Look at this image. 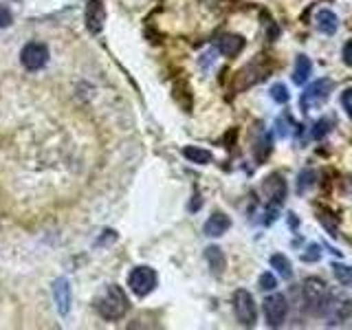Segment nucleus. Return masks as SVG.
<instances>
[{
    "label": "nucleus",
    "mask_w": 352,
    "mask_h": 330,
    "mask_svg": "<svg viewBox=\"0 0 352 330\" xmlns=\"http://www.w3.org/2000/svg\"><path fill=\"white\" fill-rule=\"evenodd\" d=\"M95 308L104 319H108V322H117V319H121L128 313L130 302L121 286L110 284V286H106V291L97 297Z\"/></svg>",
    "instance_id": "nucleus-1"
},
{
    "label": "nucleus",
    "mask_w": 352,
    "mask_h": 330,
    "mask_svg": "<svg viewBox=\"0 0 352 330\" xmlns=\"http://www.w3.org/2000/svg\"><path fill=\"white\" fill-rule=\"evenodd\" d=\"M333 88H335V82H333V80H328V77H322V80L313 82V84L308 86L306 91L302 93V97H300V106H302L304 113H311V108H313V106L324 104L326 99L330 97V93H333Z\"/></svg>",
    "instance_id": "nucleus-2"
},
{
    "label": "nucleus",
    "mask_w": 352,
    "mask_h": 330,
    "mask_svg": "<svg viewBox=\"0 0 352 330\" xmlns=\"http://www.w3.org/2000/svg\"><path fill=\"white\" fill-rule=\"evenodd\" d=\"M234 313L238 317V322L242 326H256L258 322V308H256V302H253V295L245 289H240L234 293Z\"/></svg>",
    "instance_id": "nucleus-3"
},
{
    "label": "nucleus",
    "mask_w": 352,
    "mask_h": 330,
    "mask_svg": "<svg viewBox=\"0 0 352 330\" xmlns=\"http://www.w3.org/2000/svg\"><path fill=\"white\" fill-rule=\"evenodd\" d=\"M128 286L132 289V293L143 297L154 291V286H157V273L150 267H135L128 275Z\"/></svg>",
    "instance_id": "nucleus-4"
},
{
    "label": "nucleus",
    "mask_w": 352,
    "mask_h": 330,
    "mask_svg": "<svg viewBox=\"0 0 352 330\" xmlns=\"http://www.w3.org/2000/svg\"><path fill=\"white\" fill-rule=\"evenodd\" d=\"M49 60V49L42 42H29L20 51V62L27 71H40Z\"/></svg>",
    "instance_id": "nucleus-5"
},
{
    "label": "nucleus",
    "mask_w": 352,
    "mask_h": 330,
    "mask_svg": "<svg viewBox=\"0 0 352 330\" xmlns=\"http://www.w3.org/2000/svg\"><path fill=\"white\" fill-rule=\"evenodd\" d=\"M286 313H289V304H286L284 295L275 293L264 300V317H267V324L271 328H280L286 319Z\"/></svg>",
    "instance_id": "nucleus-6"
},
{
    "label": "nucleus",
    "mask_w": 352,
    "mask_h": 330,
    "mask_svg": "<svg viewBox=\"0 0 352 330\" xmlns=\"http://www.w3.org/2000/svg\"><path fill=\"white\" fill-rule=\"evenodd\" d=\"M262 192H264V196L269 198L271 207L282 205V203H284V198H286V181H284V176H280V174H271L269 179L264 181Z\"/></svg>",
    "instance_id": "nucleus-7"
},
{
    "label": "nucleus",
    "mask_w": 352,
    "mask_h": 330,
    "mask_svg": "<svg viewBox=\"0 0 352 330\" xmlns=\"http://www.w3.org/2000/svg\"><path fill=\"white\" fill-rule=\"evenodd\" d=\"M53 293H55V304H58V313L62 317H66L71 311V286H69V282L58 280L53 286Z\"/></svg>",
    "instance_id": "nucleus-8"
},
{
    "label": "nucleus",
    "mask_w": 352,
    "mask_h": 330,
    "mask_svg": "<svg viewBox=\"0 0 352 330\" xmlns=\"http://www.w3.org/2000/svg\"><path fill=\"white\" fill-rule=\"evenodd\" d=\"M229 227H231V220H229V216H225V214L216 212V214L209 216V220L205 223V236L218 238V236H223Z\"/></svg>",
    "instance_id": "nucleus-9"
},
{
    "label": "nucleus",
    "mask_w": 352,
    "mask_h": 330,
    "mask_svg": "<svg viewBox=\"0 0 352 330\" xmlns=\"http://www.w3.org/2000/svg\"><path fill=\"white\" fill-rule=\"evenodd\" d=\"M242 49H245V40L240 36H223L218 40V51L227 55V58H234Z\"/></svg>",
    "instance_id": "nucleus-10"
},
{
    "label": "nucleus",
    "mask_w": 352,
    "mask_h": 330,
    "mask_svg": "<svg viewBox=\"0 0 352 330\" xmlns=\"http://www.w3.org/2000/svg\"><path fill=\"white\" fill-rule=\"evenodd\" d=\"M339 27V18L333 14L330 9H322L317 14V29L324 33V36H333Z\"/></svg>",
    "instance_id": "nucleus-11"
},
{
    "label": "nucleus",
    "mask_w": 352,
    "mask_h": 330,
    "mask_svg": "<svg viewBox=\"0 0 352 330\" xmlns=\"http://www.w3.org/2000/svg\"><path fill=\"white\" fill-rule=\"evenodd\" d=\"M313 73V62L308 60V55H297V62H295V71H293V82L295 84H306L308 77Z\"/></svg>",
    "instance_id": "nucleus-12"
},
{
    "label": "nucleus",
    "mask_w": 352,
    "mask_h": 330,
    "mask_svg": "<svg viewBox=\"0 0 352 330\" xmlns=\"http://www.w3.org/2000/svg\"><path fill=\"white\" fill-rule=\"evenodd\" d=\"M205 260H207L209 269H212L214 275H220V273L225 271L227 260H225V253L220 251V247H207L205 249Z\"/></svg>",
    "instance_id": "nucleus-13"
},
{
    "label": "nucleus",
    "mask_w": 352,
    "mask_h": 330,
    "mask_svg": "<svg viewBox=\"0 0 352 330\" xmlns=\"http://www.w3.org/2000/svg\"><path fill=\"white\" fill-rule=\"evenodd\" d=\"M183 157L187 161L196 163V165H207L209 161H212V152H207L203 148H196V146H187V148H183Z\"/></svg>",
    "instance_id": "nucleus-14"
},
{
    "label": "nucleus",
    "mask_w": 352,
    "mask_h": 330,
    "mask_svg": "<svg viewBox=\"0 0 352 330\" xmlns=\"http://www.w3.org/2000/svg\"><path fill=\"white\" fill-rule=\"evenodd\" d=\"M271 267L278 271L284 280H291L293 278V267L286 256H282V253H275V256H271Z\"/></svg>",
    "instance_id": "nucleus-15"
},
{
    "label": "nucleus",
    "mask_w": 352,
    "mask_h": 330,
    "mask_svg": "<svg viewBox=\"0 0 352 330\" xmlns=\"http://www.w3.org/2000/svg\"><path fill=\"white\" fill-rule=\"evenodd\" d=\"M333 275L341 286L352 289V267H348V264H333Z\"/></svg>",
    "instance_id": "nucleus-16"
},
{
    "label": "nucleus",
    "mask_w": 352,
    "mask_h": 330,
    "mask_svg": "<svg viewBox=\"0 0 352 330\" xmlns=\"http://www.w3.org/2000/svg\"><path fill=\"white\" fill-rule=\"evenodd\" d=\"M102 3H97V0H91V7H88V27H91V31H99L102 29V7H99Z\"/></svg>",
    "instance_id": "nucleus-17"
},
{
    "label": "nucleus",
    "mask_w": 352,
    "mask_h": 330,
    "mask_svg": "<svg viewBox=\"0 0 352 330\" xmlns=\"http://www.w3.org/2000/svg\"><path fill=\"white\" fill-rule=\"evenodd\" d=\"M317 181V172L315 170H304L300 176H297V194H304L308 187H313Z\"/></svg>",
    "instance_id": "nucleus-18"
},
{
    "label": "nucleus",
    "mask_w": 352,
    "mask_h": 330,
    "mask_svg": "<svg viewBox=\"0 0 352 330\" xmlns=\"http://www.w3.org/2000/svg\"><path fill=\"white\" fill-rule=\"evenodd\" d=\"M271 97H273L278 104H286V102H289V99H291L289 88H286L284 84H275V86L271 88Z\"/></svg>",
    "instance_id": "nucleus-19"
},
{
    "label": "nucleus",
    "mask_w": 352,
    "mask_h": 330,
    "mask_svg": "<svg viewBox=\"0 0 352 330\" xmlns=\"http://www.w3.org/2000/svg\"><path fill=\"white\" fill-rule=\"evenodd\" d=\"M330 126H333V121H330L328 117H324V119H319L317 124H315V130H313V137L315 139H324L328 132H330Z\"/></svg>",
    "instance_id": "nucleus-20"
},
{
    "label": "nucleus",
    "mask_w": 352,
    "mask_h": 330,
    "mask_svg": "<svg viewBox=\"0 0 352 330\" xmlns=\"http://www.w3.org/2000/svg\"><path fill=\"white\" fill-rule=\"evenodd\" d=\"M275 286H278V280H275L271 273H262L260 275V289L262 291H273Z\"/></svg>",
    "instance_id": "nucleus-21"
},
{
    "label": "nucleus",
    "mask_w": 352,
    "mask_h": 330,
    "mask_svg": "<svg viewBox=\"0 0 352 330\" xmlns=\"http://www.w3.org/2000/svg\"><path fill=\"white\" fill-rule=\"evenodd\" d=\"M317 218L322 220V225L328 229V234H330V236H337V225L333 223V220H330V214H328V212H319Z\"/></svg>",
    "instance_id": "nucleus-22"
},
{
    "label": "nucleus",
    "mask_w": 352,
    "mask_h": 330,
    "mask_svg": "<svg viewBox=\"0 0 352 330\" xmlns=\"http://www.w3.org/2000/svg\"><path fill=\"white\" fill-rule=\"evenodd\" d=\"M341 106H344L348 117L352 119V88H348V91H344V95H341Z\"/></svg>",
    "instance_id": "nucleus-23"
},
{
    "label": "nucleus",
    "mask_w": 352,
    "mask_h": 330,
    "mask_svg": "<svg viewBox=\"0 0 352 330\" xmlns=\"http://www.w3.org/2000/svg\"><path fill=\"white\" fill-rule=\"evenodd\" d=\"M308 251H311V253H304V260L306 262H313V260H319V247L317 245H311V247H308Z\"/></svg>",
    "instance_id": "nucleus-24"
},
{
    "label": "nucleus",
    "mask_w": 352,
    "mask_h": 330,
    "mask_svg": "<svg viewBox=\"0 0 352 330\" xmlns=\"http://www.w3.org/2000/svg\"><path fill=\"white\" fill-rule=\"evenodd\" d=\"M9 25H11V14H9L5 7H0V29L9 27Z\"/></svg>",
    "instance_id": "nucleus-25"
},
{
    "label": "nucleus",
    "mask_w": 352,
    "mask_h": 330,
    "mask_svg": "<svg viewBox=\"0 0 352 330\" xmlns=\"http://www.w3.org/2000/svg\"><path fill=\"white\" fill-rule=\"evenodd\" d=\"M344 62L348 66H352V40L346 42V47H344Z\"/></svg>",
    "instance_id": "nucleus-26"
}]
</instances>
